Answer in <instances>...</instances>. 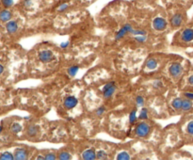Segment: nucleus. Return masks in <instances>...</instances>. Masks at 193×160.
<instances>
[{
	"instance_id": "f257e3e1",
	"label": "nucleus",
	"mask_w": 193,
	"mask_h": 160,
	"mask_svg": "<svg viewBox=\"0 0 193 160\" xmlns=\"http://www.w3.org/2000/svg\"><path fill=\"white\" fill-rule=\"evenodd\" d=\"M150 126L149 124H147L145 123H140L138 124L137 128H136V135L139 138H145L149 135L150 133Z\"/></svg>"
},
{
	"instance_id": "f03ea898",
	"label": "nucleus",
	"mask_w": 193,
	"mask_h": 160,
	"mask_svg": "<svg viewBox=\"0 0 193 160\" xmlns=\"http://www.w3.org/2000/svg\"><path fill=\"white\" fill-rule=\"evenodd\" d=\"M116 91V86L114 82H109L103 87V95L105 99H109Z\"/></svg>"
},
{
	"instance_id": "7ed1b4c3",
	"label": "nucleus",
	"mask_w": 193,
	"mask_h": 160,
	"mask_svg": "<svg viewBox=\"0 0 193 160\" xmlns=\"http://www.w3.org/2000/svg\"><path fill=\"white\" fill-rule=\"evenodd\" d=\"M133 26L132 25H130V24H125L124 25L120 30H119L117 33H116V35H115V40L116 41H120V40H122L124 36L126 35V34H131V32L133 31Z\"/></svg>"
},
{
	"instance_id": "20e7f679",
	"label": "nucleus",
	"mask_w": 193,
	"mask_h": 160,
	"mask_svg": "<svg viewBox=\"0 0 193 160\" xmlns=\"http://www.w3.org/2000/svg\"><path fill=\"white\" fill-rule=\"evenodd\" d=\"M153 27L157 31H163L167 27V22L162 17H156L153 21Z\"/></svg>"
},
{
	"instance_id": "39448f33",
	"label": "nucleus",
	"mask_w": 193,
	"mask_h": 160,
	"mask_svg": "<svg viewBox=\"0 0 193 160\" xmlns=\"http://www.w3.org/2000/svg\"><path fill=\"white\" fill-rule=\"evenodd\" d=\"M54 59V54L50 50H43L39 53V59L43 63H48Z\"/></svg>"
},
{
	"instance_id": "423d86ee",
	"label": "nucleus",
	"mask_w": 193,
	"mask_h": 160,
	"mask_svg": "<svg viewBox=\"0 0 193 160\" xmlns=\"http://www.w3.org/2000/svg\"><path fill=\"white\" fill-rule=\"evenodd\" d=\"M183 72V68L180 63H172L169 68V73L172 77L177 78Z\"/></svg>"
},
{
	"instance_id": "0eeeda50",
	"label": "nucleus",
	"mask_w": 193,
	"mask_h": 160,
	"mask_svg": "<svg viewBox=\"0 0 193 160\" xmlns=\"http://www.w3.org/2000/svg\"><path fill=\"white\" fill-rule=\"evenodd\" d=\"M78 104V100L76 98L75 96H68L64 99L63 105L66 109H72V108H75Z\"/></svg>"
},
{
	"instance_id": "6e6552de",
	"label": "nucleus",
	"mask_w": 193,
	"mask_h": 160,
	"mask_svg": "<svg viewBox=\"0 0 193 160\" xmlns=\"http://www.w3.org/2000/svg\"><path fill=\"white\" fill-rule=\"evenodd\" d=\"M181 39L185 43H190L193 41V28H186L182 32Z\"/></svg>"
},
{
	"instance_id": "1a4fd4ad",
	"label": "nucleus",
	"mask_w": 193,
	"mask_h": 160,
	"mask_svg": "<svg viewBox=\"0 0 193 160\" xmlns=\"http://www.w3.org/2000/svg\"><path fill=\"white\" fill-rule=\"evenodd\" d=\"M14 159L16 160H24L27 158L28 152L24 148H18L14 151Z\"/></svg>"
},
{
	"instance_id": "9d476101",
	"label": "nucleus",
	"mask_w": 193,
	"mask_h": 160,
	"mask_svg": "<svg viewBox=\"0 0 193 160\" xmlns=\"http://www.w3.org/2000/svg\"><path fill=\"white\" fill-rule=\"evenodd\" d=\"M183 21H184L183 15L180 14V13H176L172 17L171 24L173 27H179L181 25L183 24Z\"/></svg>"
},
{
	"instance_id": "9b49d317",
	"label": "nucleus",
	"mask_w": 193,
	"mask_h": 160,
	"mask_svg": "<svg viewBox=\"0 0 193 160\" xmlns=\"http://www.w3.org/2000/svg\"><path fill=\"white\" fill-rule=\"evenodd\" d=\"M82 158L86 160H93L96 158V153L94 149H88L82 153Z\"/></svg>"
},
{
	"instance_id": "f8f14e48",
	"label": "nucleus",
	"mask_w": 193,
	"mask_h": 160,
	"mask_svg": "<svg viewBox=\"0 0 193 160\" xmlns=\"http://www.w3.org/2000/svg\"><path fill=\"white\" fill-rule=\"evenodd\" d=\"M6 29L10 34H13L18 29V24L15 21H9L7 22V25H6Z\"/></svg>"
},
{
	"instance_id": "ddd939ff",
	"label": "nucleus",
	"mask_w": 193,
	"mask_h": 160,
	"mask_svg": "<svg viewBox=\"0 0 193 160\" xmlns=\"http://www.w3.org/2000/svg\"><path fill=\"white\" fill-rule=\"evenodd\" d=\"M11 16H12V14H11V12L10 10H4L1 11V12H0V21L9 22L10 20V18H11Z\"/></svg>"
},
{
	"instance_id": "4468645a",
	"label": "nucleus",
	"mask_w": 193,
	"mask_h": 160,
	"mask_svg": "<svg viewBox=\"0 0 193 160\" xmlns=\"http://www.w3.org/2000/svg\"><path fill=\"white\" fill-rule=\"evenodd\" d=\"M193 106L192 100L190 99H183V104H182V111H189Z\"/></svg>"
},
{
	"instance_id": "2eb2a0df",
	"label": "nucleus",
	"mask_w": 193,
	"mask_h": 160,
	"mask_svg": "<svg viewBox=\"0 0 193 160\" xmlns=\"http://www.w3.org/2000/svg\"><path fill=\"white\" fill-rule=\"evenodd\" d=\"M39 132V127L35 124H31L29 126L27 127L26 130V134L29 136V137H35Z\"/></svg>"
},
{
	"instance_id": "dca6fc26",
	"label": "nucleus",
	"mask_w": 193,
	"mask_h": 160,
	"mask_svg": "<svg viewBox=\"0 0 193 160\" xmlns=\"http://www.w3.org/2000/svg\"><path fill=\"white\" fill-rule=\"evenodd\" d=\"M182 104H183V99L181 98H175L172 100V106L174 109L176 110H182Z\"/></svg>"
},
{
	"instance_id": "f3484780",
	"label": "nucleus",
	"mask_w": 193,
	"mask_h": 160,
	"mask_svg": "<svg viewBox=\"0 0 193 160\" xmlns=\"http://www.w3.org/2000/svg\"><path fill=\"white\" fill-rule=\"evenodd\" d=\"M156 66H157V62L155 59H149L146 62V67L149 70H155Z\"/></svg>"
},
{
	"instance_id": "a211bd4d",
	"label": "nucleus",
	"mask_w": 193,
	"mask_h": 160,
	"mask_svg": "<svg viewBox=\"0 0 193 160\" xmlns=\"http://www.w3.org/2000/svg\"><path fill=\"white\" fill-rule=\"evenodd\" d=\"M71 158H72L71 153H68L67 151H61L59 153V159H60V160H69Z\"/></svg>"
},
{
	"instance_id": "6ab92c4d",
	"label": "nucleus",
	"mask_w": 193,
	"mask_h": 160,
	"mask_svg": "<svg viewBox=\"0 0 193 160\" xmlns=\"http://www.w3.org/2000/svg\"><path fill=\"white\" fill-rule=\"evenodd\" d=\"M138 117H137V109H133L131 111V113L129 114V123L133 124L137 122Z\"/></svg>"
},
{
	"instance_id": "aec40b11",
	"label": "nucleus",
	"mask_w": 193,
	"mask_h": 160,
	"mask_svg": "<svg viewBox=\"0 0 193 160\" xmlns=\"http://www.w3.org/2000/svg\"><path fill=\"white\" fill-rule=\"evenodd\" d=\"M78 71H79V67L76 66V65H75V66L70 67L69 69H68L67 73H68V75H69L70 76H75L76 73H78Z\"/></svg>"
},
{
	"instance_id": "412c9836",
	"label": "nucleus",
	"mask_w": 193,
	"mask_h": 160,
	"mask_svg": "<svg viewBox=\"0 0 193 160\" xmlns=\"http://www.w3.org/2000/svg\"><path fill=\"white\" fill-rule=\"evenodd\" d=\"M116 158L117 159H121V160H127V159H130V155L127 153V152H125V151H123V152H120L117 155V156H116Z\"/></svg>"
},
{
	"instance_id": "4be33fe9",
	"label": "nucleus",
	"mask_w": 193,
	"mask_h": 160,
	"mask_svg": "<svg viewBox=\"0 0 193 160\" xmlns=\"http://www.w3.org/2000/svg\"><path fill=\"white\" fill-rule=\"evenodd\" d=\"M138 119L139 120H147V119H148V109L145 108V107L141 108V111L139 113Z\"/></svg>"
},
{
	"instance_id": "5701e85b",
	"label": "nucleus",
	"mask_w": 193,
	"mask_h": 160,
	"mask_svg": "<svg viewBox=\"0 0 193 160\" xmlns=\"http://www.w3.org/2000/svg\"><path fill=\"white\" fill-rule=\"evenodd\" d=\"M0 159L1 160H6V159H14V156L12 153H10V152H4L3 153L0 155Z\"/></svg>"
},
{
	"instance_id": "b1692460",
	"label": "nucleus",
	"mask_w": 193,
	"mask_h": 160,
	"mask_svg": "<svg viewBox=\"0 0 193 160\" xmlns=\"http://www.w3.org/2000/svg\"><path fill=\"white\" fill-rule=\"evenodd\" d=\"M10 130H11V132H12L13 134H18L19 132H21L22 126H21V125H20L19 123H13L12 125H11Z\"/></svg>"
},
{
	"instance_id": "393cba45",
	"label": "nucleus",
	"mask_w": 193,
	"mask_h": 160,
	"mask_svg": "<svg viewBox=\"0 0 193 160\" xmlns=\"http://www.w3.org/2000/svg\"><path fill=\"white\" fill-rule=\"evenodd\" d=\"M96 157L98 159H107V153L104 150H99L96 153Z\"/></svg>"
},
{
	"instance_id": "a878e982",
	"label": "nucleus",
	"mask_w": 193,
	"mask_h": 160,
	"mask_svg": "<svg viewBox=\"0 0 193 160\" xmlns=\"http://www.w3.org/2000/svg\"><path fill=\"white\" fill-rule=\"evenodd\" d=\"M135 41L138 43H145L147 41V35H138L135 36Z\"/></svg>"
},
{
	"instance_id": "bb28decb",
	"label": "nucleus",
	"mask_w": 193,
	"mask_h": 160,
	"mask_svg": "<svg viewBox=\"0 0 193 160\" xmlns=\"http://www.w3.org/2000/svg\"><path fill=\"white\" fill-rule=\"evenodd\" d=\"M186 133L190 136H193V121H190L186 125Z\"/></svg>"
},
{
	"instance_id": "cd10ccee",
	"label": "nucleus",
	"mask_w": 193,
	"mask_h": 160,
	"mask_svg": "<svg viewBox=\"0 0 193 160\" xmlns=\"http://www.w3.org/2000/svg\"><path fill=\"white\" fill-rule=\"evenodd\" d=\"M136 103L138 106H144V98L142 96H137L136 97Z\"/></svg>"
},
{
	"instance_id": "c85d7f7f",
	"label": "nucleus",
	"mask_w": 193,
	"mask_h": 160,
	"mask_svg": "<svg viewBox=\"0 0 193 160\" xmlns=\"http://www.w3.org/2000/svg\"><path fill=\"white\" fill-rule=\"evenodd\" d=\"M132 35L134 36H138V35H147V32L145 30H139V29H133L131 32Z\"/></svg>"
},
{
	"instance_id": "c756f323",
	"label": "nucleus",
	"mask_w": 193,
	"mask_h": 160,
	"mask_svg": "<svg viewBox=\"0 0 193 160\" xmlns=\"http://www.w3.org/2000/svg\"><path fill=\"white\" fill-rule=\"evenodd\" d=\"M44 157H45V159H46V160H55L57 158L55 153H46V155H45Z\"/></svg>"
},
{
	"instance_id": "7c9ffc66",
	"label": "nucleus",
	"mask_w": 193,
	"mask_h": 160,
	"mask_svg": "<svg viewBox=\"0 0 193 160\" xmlns=\"http://www.w3.org/2000/svg\"><path fill=\"white\" fill-rule=\"evenodd\" d=\"M2 4L6 8H10L13 5V0H2Z\"/></svg>"
},
{
	"instance_id": "2f4dec72",
	"label": "nucleus",
	"mask_w": 193,
	"mask_h": 160,
	"mask_svg": "<svg viewBox=\"0 0 193 160\" xmlns=\"http://www.w3.org/2000/svg\"><path fill=\"white\" fill-rule=\"evenodd\" d=\"M68 7H69V5H68L67 3H63V4H61L59 5V7L58 9V10L59 11V12H62V11H64L68 9Z\"/></svg>"
},
{
	"instance_id": "473e14b6",
	"label": "nucleus",
	"mask_w": 193,
	"mask_h": 160,
	"mask_svg": "<svg viewBox=\"0 0 193 160\" xmlns=\"http://www.w3.org/2000/svg\"><path fill=\"white\" fill-rule=\"evenodd\" d=\"M105 112H106V107L105 106H100L98 109H97V111H96V115H97V116H102Z\"/></svg>"
},
{
	"instance_id": "72a5a7b5",
	"label": "nucleus",
	"mask_w": 193,
	"mask_h": 160,
	"mask_svg": "<svg viewBox=\"0 0 193 160\" xmlns=\"http://www.w3.org/2000/svg\"><path fill=\"white\" fill-rule=\"evenodd\" d=\"M184 95H185L186 98L190 99V100H193V92H185Z\"/></svg>"
},
{
	"instance_id": "f704fd0d",
	"label": "nucleus",
	"mask_w": 193,
	"mask_h": 160,
	"mask_svg": "<svg viewBox=\"0 0 193 160\" xmlns=\"http://www.w3.org/2000/svg\"><path fill=\"white\" fill-rule=\"evenodd\" d=\"M24 5H25V7L29 8V7H31V5H32V1H31V0H25Z\"/></svg>"
},
{
	"instance_id": "c9c22d12",
	"label": "nucleus",
	"mask_w": 193,
	"mask_h": 160,
	"mask_svg": "<svg viewBox=\"0 0 193 160\" xmlns=\"http://www.w3.org/2000/svg\"><path fill=\"white\" fill-rule=\"evenodd\" d=\"M69 45H70V43H69V42H63V43H60V47L64 49V48H67L68 46H69Z\"/></svg>"
},
{
	"instance_id": "e433bc0d",
	"label": "nucleus",
	"mask_w": 193,
	"mask_h": 160,
	"mask_svg": "<svg viewBox=\"0 0 193 160\" xmlns=\"http://www.w3.org/2000/svg\"><path fill=\"white\" fill-rule=\"evenodd\" d=\"M154 86L156 88H160L162 86V82L160 81V80H156V81L155 82V84H154Z\"/></svg>"
},
{
	"instance_id": "4c0bfd02",
	"label": "nucleus",
	"mask_w": 193,
	"mask_h": 160,
	"mask_svg": "<svg viewBox=\"0 0 193 160\" xmlns=\"http://www.w3.org/2000/svg\"><path fill=\"white\" fill-rule=\"evenodd\" d=\"M188 82H189V85L193 86V75H191V76H189V78H188Z\"/></svg>"
},
{
	"instance_id": "58836bf2",
	"label": "nucleus",
	"mask_w": 193,
	"mask_h": 160,
	"mask_svg": "<svg viewBox=\"0 0 193 160\" xmlns=\"http://www.w3.org/2000/svg\"><path fill=\"white\" fill-rule=\"evenodd\" d=\"M3 72H4V67L1 64H0V75H1Z\"/></svg>"
},
{
	"instance_id": "ea45409f",
	"label": "nucleus",
	"mask_w": 193,
	"mask_h": 160,
	"mask_svg": "<svg viewBox=\"0 0 193 160\" xmlns=\"http://www.w3.org/2000/svg\"><path fill=\"white\" fill-rule=\"evenodd\" d=\"M2 130H3V127L1 126V125H0V134L2 133Z\"/></svg>"
}]
</instances>
